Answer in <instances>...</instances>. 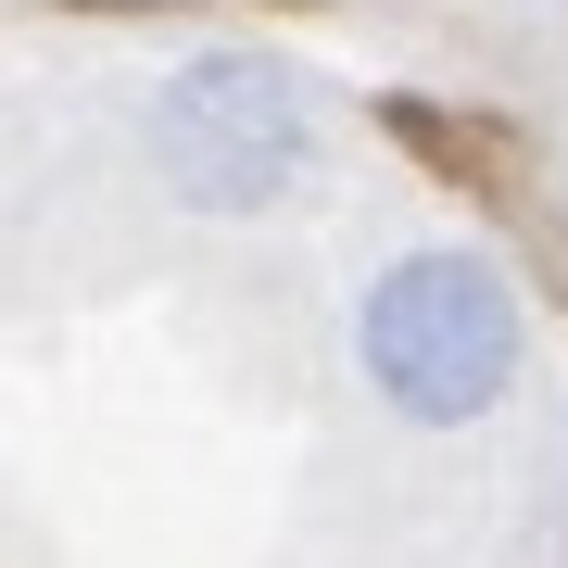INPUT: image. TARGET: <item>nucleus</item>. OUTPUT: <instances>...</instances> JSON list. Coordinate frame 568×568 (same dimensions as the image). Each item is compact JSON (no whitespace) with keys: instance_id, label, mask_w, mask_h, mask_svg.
Listing matches in <instances>:
<instances>
[{"instance_id":"1","label":"nucleus","mask_w":568,"mask_h":568,"mask_svg":"<svg viewBox=\"0 0 568 568\" xmlns=\"http://www.w3.org/2000/svg\"><path fill=\"white\" fill-rule=\"evenodd\" d=\"M354 379L405 429H480L530 379V304L506 253L480 241H417L354 278Z\"/></svg>"},{"instance_id":"2","label":"nucleus","mask_w":568,"mask_h":568,"mask_svg":"<svg viewBox=\"0 0 568 568\" xmlns=\"http://www.w3.org/2000/svg\"><path fill=\"white\" fill-rule=\"evenodd\" d=\"M140 152H152V178H164L178 215L241 227V215H278V203L316 190L328 102H316L304 63L215 39V51H178V63L140 89Z\"/></svg>"},{"instance_id":"3","label":"nucleus","mask_w":568,"mask_h":568,"mask_svg":"<svg viewBox=\"0 0 568 568\" xmlns=\"http://www.w3.org/2000/svg\"><path fill=\"white\" fill-rule=\"evenodd\" d=\"M77 13H190V0H77Z\"/></svg>"}]
</instances>
